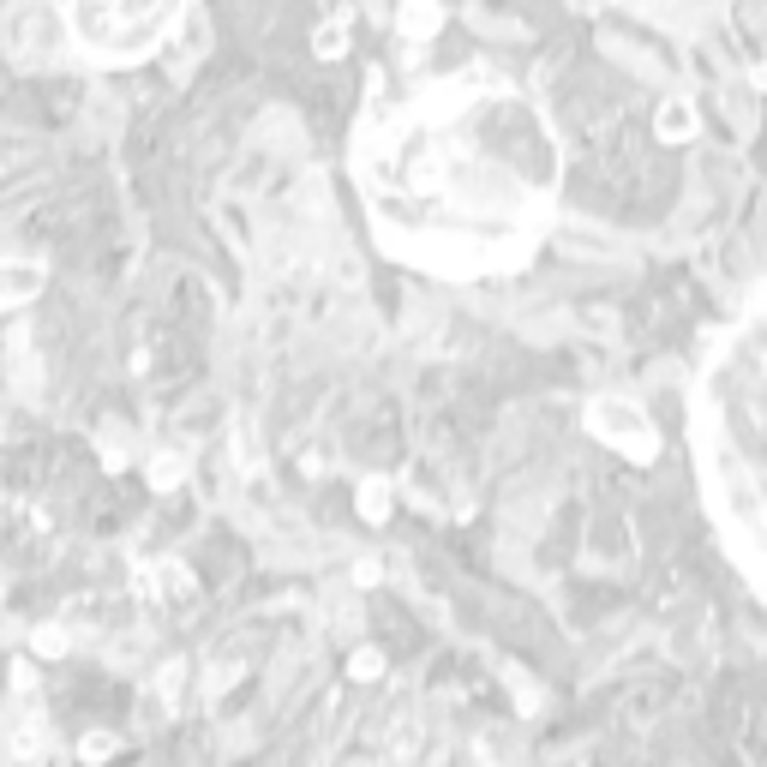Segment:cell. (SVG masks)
Instances as JSON below:
<instances>
[{"label":"cell","instance_id":"cell-1","mask_svg":"<svg viewBox=\"0 0 767 767\" xmlns=\"http://www.w3.org/2000/svg\"><path fill=\"white\" fill-rule=\"evenodd\" d=\"M714 444H726V492L767 558V318L726 378L714 372Z\"/></svg>","mask_w":767,"mask_h":767},{"label":"cell","instance_id":"cell-2","mask_svg":"<svg viewBox=\"0 0 767 767\" xmlns=\"http://www.w3.org/2000/svg\"><path fill=\"white\" fill-rule=\"evenodd\" d=\"M162 12H168V0H72L84 42H102V48H132L138 36H150L162 24Z\"/></svg>","mask_w":767,"mask_h":767}]
</instances>
